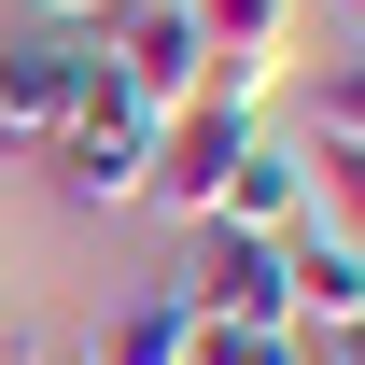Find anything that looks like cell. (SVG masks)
Listing matches in <instances>:
<instances>
[{
  "label": "cell",
  "instance_id": "6da1fadb",
  "mask_svg": "<svg viewBox=\"0 0 365 365\" xmlns=\"http://www.w3.org/2000/svg\"><path fill=\"white\" fill-rule=\"evenodd\" d=\"M85 98H98L85 14H29V29H0V155H43Z\"/></svg>",
  "mask_w": 365,
  "mask_h": 365
},
{
  "label": "cell",
  "instance_id": "7a4b0ae2",
  "mask_svg": "<svg viewBox=\"0 0 365 365\" xmlns=\"http://www.w3.org/2000/svg\"><path fill=\"white\" fill-rule=\"evenodd\" d=\"M29 169H43V197H56V211H140V169H155V113L98 85L85 113H71V127L29 155Z\"/></svg>",
  "mask_w": 365,
  "mask_h": 365
},
{
  "label": "cell",
  "instance_id": "3957f363",
  "mask_svg": "<svg viewBox=\"0 0 365 365\" xmlns=\"http://www.w3.org/2000/svg\"><path fill=\"white\" fill-rule=\"evenodd\" d=\"M253 155V113H225V98H182L169 127H155V169H140V197L169 211V225H211V197H225V169Z\"/></svg>",
  "mask_w": 365,
  "mask_h": 365
},
{
  "label": "cell",
  "instance_id": "277c9868",
  "mask_svg": "<svg viewBox=\"0 0 365 365\" xmlns=\"http://www.w3.org/2000/svg\"><path fill=\"white\" fill-rule=\"evenodd\" d=\"M71 365H197V309H182L169 281H140L127 309H98L71 337Z\"/></svg>",
  "mask_w": 365,
  "mask_h": 365
},
{
  "label": "cell",
  "instance_id": "5b68a950",
  "mask_svg": "<svg viewBox=\"0 0 365 365\" xmlns=\"http://www.w3.org/2000/svg\"><path fill=\"white\" fill-rule=\"evenodd\" d=\"M211 225H253V239H281V225H309V155L253 127V155H239V169H225V197H211Z\"/></svg>",
  "mask_w": 365,
  "mask_h": 365
},
{
  "label": "cell",
  "instance_id": "8992f818",
  "mask_svg": "<svg viewBox=\"0 0 365 365\" xmlns=\"http://www.w3.org/2000/svg\"><path fill=\"white\" fill-rule=\"evenodd\" d=\"M281 281H295V337H337L365 309V253L323 239V225H281Z\"/></svg>",
  "mask_w": 365,
  "mask_h": 365
},
{
  "label": "cell",
  "instance_id": "52a82bcc",
  "mask_svg": "<svg viewBox=\"0 0 365 365\" xmlns=\"http://www.w3.org/2000/svg\"><path fill=\"white\" fill-rule=\"evenodd\" d=\"M309 225L365 253V155H323V140H309Z\"/></svg>",
  "mask_w": 365,
  "mask_h": 365
},
{
  "label": "cell",
  "instance_id": "ba28073f",
  "mask_svg": "<svg viewBox=\"0 0 365 365\" xmlns=\"http://www.w3.org/2000/svg\"><path fill=\"white\" fill-rule=\"evenodd\" d=\"M197 365H309L295 323H197Z\"/></svg>",
  "mask_w": 365,
  "mask_h": 365
},
{
  "label": "cell",
  "instance_id": "9c48e42d",
  "mask_svg": "<svg viewBox=\"0 0 365 365\" xmlns=\"http://www.w3.org/2000/svg\"><path fill=\"white\" fill-rule=\"evenodd\" d=\"M197 29H211V56H239V43H281L295 0H197Z\"/></svg>",
  "mask_w": 365,
  "mask_h": 365
},
{
  "label": "cell",
  "instance_id": "30bf717a",
  "mask_svg": "<svg viewBox=\"0 0 365 365\" xmlns=\"http://www.w3.org/2000/svg\"><path fill=\"white\" fill-rule=\"evenodd\" d=\"M323 155H365V56L323 71Z\"/></svg>",
  "mask_w": 365,
  "mask_h": 365
},
{
  "label": "cell",
  "instance_id": "8fae6325",
  "mask_svg": "<svg viewBox=\"0 0 365 365\" xmlns=\"http://www.w3.org/2000/svg\"><path fill=\"white\" fill-rule=\"evenodd\" d=\"M309 365H365V309L337 323V337H309Z\"/></svg>",
  "mask_w": 365,
  "mask_h": 365
},
{
  "label": "cell",
  "instance_id": "7c38bea8",
  "mask_svg": "<svg viewBox=\"0 0 365 365\" xmlns=\"http://www.w3.org/2000/svg\"><path fill=\"white\" fill-rule=\"evenodd\" d=\"M0 365H43V337H29V323H0Z\"/></svg>",
  "mask_w": 365,
  "mask_h": 365
},
{
  "label": "cell",
  "instance_id": "4fadbf2b",
  "mask_svg": "<svg viewBox=\"0 0 365 365\" xmlns=\"http://www.w3.org/2000/svg\"><path fill=\"white\" fill-rule=\"evenodd\" d=\"M29 14H85V0H29Z\"/></svg>",
  "mask_w": 365,
  "mask_h": 365
},
{
  "label": "cell",
  "instance_id": "5bb4252c",
  "mask_svg": "<svg viewBox=\"0 0 365 365\" xmlns=\"http://www.w3.org/2000/svg\"><path fill=\"white\" fill-rule=\"evenodd\" d=\"M337 14H351V29H365V0H337Z\"/></svg>",
  "mask_w": 365,
  "mask_h": 365
}]
</instances>
